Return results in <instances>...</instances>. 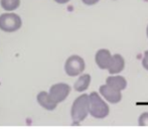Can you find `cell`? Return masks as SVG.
<instances>
[{"label":"cell","instance_id":"obj_14","mask_svg":"<svg viewBox=\"0 0 148 129\" xmlns=\"http://www.w3.org/2000/svg\"><path fill=\"white\" fill-rule=\"evenodd\" d=\"M142 66L145 70L148 71V51H146L144 53V57H143V60H142Z\"/></svg>","mask_w":148,"mask_h":129},{"label":"cell","instance_id":"obj_7","mask_svg":"<svg viewBox=\"0 0 148 129\" xmlns=\"http://www.w3.org/2000/svg\"><path fill=\"white\" fill-rule=\"evenodd\" d=\"M112 56L108 49H101L96 53L95 56V61L97 66L99 67L101 70H108L111 63Z\"/></svg>","mask_w":148,"mask_h":129},{"label":"cell","instance_id":"obj_5","mask_svg":"<svg viewBox=\"0 0 148 129\" xmlns=\"http://www.w3.org/2000/svg\"><path fill=\"white\" fill-rule=\"evenodd\" d=\"M70 92H71L70 85L66 84V83H58V84H55L51 87L49 94L56 103L59 104L66 99V97L69 96Z\"/></svg>","mask_w":148,"mask_h":129},{"label":"cell","instance_id":"obj_9","mask_svg":"<svg viewBox=\"0 0 148 129\" xmlns=\"http://www.w3.org/2000/svg\"><path fill=\"white\" fill-rule=\"evenodd\" d=\"M124 68H125V61L122 56L119 55V54L112 56L111 63H110V66L108 68L109 74L111 75L119 74V73H121L124 70Z\"/></svg>","mask_w":148,"mask_h":129},{"label":"cell","instance_id":"obj_11","mask_svg":"<svg viewBox=\"0 0 148 129\" xmlns=\"http://www.w3.org/2000/svg\"><path fill=\"white\" fill-rule=\"evenodd\" d=\"M90 83H91V76L89 74H84L78 79L74 85V89L77 92H83L89 88Z\"/></svg>","mask_w":148,"mask_h":129},{"label":"cell","instance_id":"obj_2","mask_svg":"<svg viewBox=\"0 0 148 129\" xmlns=\"http://www.w3.org/2000/svg\"><path fill=\"white\" fill-rule=\"evenodd\" d=\"M90 97V114L94 118L103 119L109 115V106L99 96L97 92H92Z\"/></svg>","mask_w":148,"mask_h":129},{"label":"cell","instance_id":"obj_10","mask_svg":"<svg viewBox=\"0 0 148 129\" xmlns=\"http://www.w3.org/2000/svg\"><path fill=\"white\" fill-rule=\"evenodd\" d=\"M106 84L117 90H125L127 87V81L122 76H110L106 79Z\"/></svg>","mask_w":148,"mask_h":129},{"label":"cell","instance_id":"obj_3","mask_svg":"<svg viewBox=\"0 0 148 129\" xmlns=\"http://www.w3.org/2000/svg\"><path fill=\"white\" fill-rule=\"evenodd\" d=\"M21 18L15 13H3L0 15V30L5 32H14L21 27Z\"/></svg>","mask_w":148,"mask_h":129},{"label":"cell","instance_id":"obj_8","mask_svg":"<svg viewBox=\"0 0 148 129\" xmlns=\"http://www.w3.org/2000/svg\"><path fill=\"white\" fill-rule=\"evenodd\" d=\"M36 100H37V103H38L41 107L49 110V111L55 110L58 106V103H56V102L51 99V97L49 96V93L45 92V91H41V92H39L38 94H37Z\"/></svg>","mask_w":148,"mask_h":129},{"label":"cell","instance_id":"obj_4","mask_svg":"<svg viewBox=\"0 0 148 129\" xmlns=\"http://www.w3.org/2000/svg\"><path fill=\"white\" fill-rule=\"evenodd\" d=\"M85 68H86L85 61L83 60L82 57L77 55L71 56L64 64V72L70 77L79 76L84 72Z\"/></svg>","mask_w":148,"mask_h":129},{"label":"cell","instance_id":"obj_1","mask_svg":"<svg viewBox=\"0 0 148 129\" xmlns=\"http://www.w3.org/2000/svg\"><path fill=\"white\" fill-rule=\"evenodd\" d=\"M88 114H90V97L87 94H83L75 100L71 109V116L74 125L84 121Z\"/></svg>","mask_w":148,"mask_h":129},{"label":"cell","instance_id":"obj_17","mask_svg":"<svg viewBox=\"0 0 148 129\" xmlns=\"http://www.w3.org/2000/svg\"><path fill=\"white\" fill-rule=\"evenodd\" d=\"M146 34H147V36H148V26H147V28H146Z\"/></svg>","mask_w":148,"mask_h":129},{"label":"cell","instance_id":"obj_12","mask_svg":"<svg viewBox=\"0 0 148 129\" xmlns=\"http://www.w3.org/2000/svg\"><path fill=\"white\" fill-rule=\"evenodd\" d=\"M1 7L6 11H13L20 5V0H0Z\"/></svg>","mask_w":148,"mask_h":129},{"label":"cell","instance_id":"obj_15","mask_svg":"<svg viewBox=\"0 0 148 129\" xmlns=\"http://www.w3.org/2000/svg\"><path fill=\"white\" fill-rule=\"evenodd\" d=\"M82 1L84 2L85 4H87V5H94V4L98 3L99 0H82Z\"/></svg>","mask_w":148,"mask_h":129},{"label":"cell","instance_id":"obj_13","mask_svg":"<svg viewBox=\"0 0 148 129\" xmlns=\"http://www.w3.org/2000/svg\"><path fill=\"white\" fill-rule=\"evenodd\" d=\"M138 124L140 126H148V112L142 113L139 116Z\"/></svg>","mask_w":148,"mask_h":129},{"label":"cell","instance_id":"obj_16","mask_svg":"<svg viewBox=\"0 0 148 129\" xmlns=\"http://www.w3.org/2000/svg\"><path fill=\"white\" fill-rule=\"evenodd\" d=\"M55 1L59 4H64V3H68L70 0H55Z\"/></svg>","mask_w":148,"mask_h":129},{"label":"cell","instance_id":"obj_6","mask_svg":"<svg viewBox=\"0 0 148 129\" xmlns=\"http://www.w3.org/2000/svg\"><path fill=\"white\" fill-rule=\"evenodd\" d=\"M99 90H100V94L111 104H117L122 99L121 91L117 90L115 88H112L111 86H109L107 84L102 85Z\"/></svg>","mask_w":148,"mask_h":129}]
</instances>
